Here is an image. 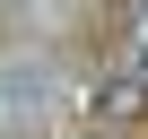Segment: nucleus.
Masks as SVG:
<instances>
[{
	"label": "nucleus",
	"mask_w": 148,
	"mask_h": 139,
	"mask_svg": "<svg viewBox=\"0 0 148 139\" xmlns=\"http://www.w3.org/2000/svg\"><path fill=\"white\" fill-rule=\"evenodd\" d=\"M87 113H96V122H139V113H148V78H105V87L87 96Z\"/></svg>",
	"instance_id": "obj_1"
}]
</instances>
